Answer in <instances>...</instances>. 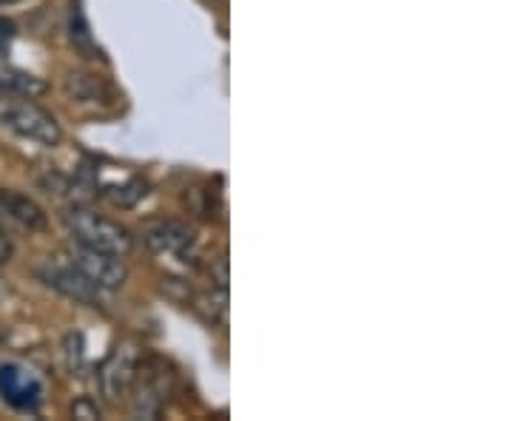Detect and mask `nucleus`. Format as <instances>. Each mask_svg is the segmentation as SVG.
I'll list each match as a JSON object with an SVG mask.
<instances>
[{
  "instance_id": "obj_1",
  "label": "nucleus",
  "mask_w": 512,
  "mask_h": 421,
  "mask_svg": "<svg viewBox=\"0 0 512 421\" xmlns=\"http://www.w3.org/2000/svg\"><path fill=\"white\" fill-rule=\"evenodd\" d=\"M63 225H66V231L72 234L77 245H89V248L117 254V257H126L128 251L134 248V237L128 234L126 225H120L117 220H111L100 211H92L86 205L69 208L63 214Z\"/></svg>"
},
{
  "instance_id": "obj_2",
  "label": "nucleus",
  "mask_w": 512,
  "mask_h": 421,
  "mask_svg": "<svg viewBox=\"0 0 512 421\" xmlns=\"http://www.w3.org/2000/svg\"><path fill=\"white\" fill-rule=\"evenodd\" d=\"M128 393H131V416L134 419H157L174 393V370L165 365L163 359L137 362V373H134Z\"/></svg>"
},
{
  "instance_id": "obj_3",
  "label": "nucleus",
  "mask_w": 512,
  "mask_h": 421,
  "mask_svg": "<svg viewBox=\"0 0 512 421\" xmlns=\"http://www.w3.org/2000/svg\"><path fill=\"white\" fill-rule=\"evenodd\" d=\"M0 126L15 131L18 137H26L32 143H40L46 148L60 146L63 131L57 126V120L46 109H40L29 100H9L0 106Z\"/></svg>"
},
{
  "instance_id": "obj_4",
  "label": "nucleus",
  "mask_w": 512,
  "mask_h": 421,
  "mask_svg": "<svg viewBox=\"0 0 512 421\" xmlns=\"http://www.w3.org/2000/svg\"><path fill=\"white\" fill-rule=\"evenodd\" d=\"M35 276L43 282V285H46V288H52V291L69 296V299H74V302H83V305H89V308H103L106 291H103V288H97L86 274H80V271H77L66 257L43 259V262H37Z\"/></svg>"
},
{
  "instance_id": "obj_5",
  "label": "nucleus",
  "mask_w": 512,
  "mask_h": 421,
  "mask_svg": "<svg viewBox=\"0 0 512 421\" xmlns=\"http://www.w3.org/2000/svg\"><path fill=\"white\" fill-rule=\"evenodd\" d=\"M63 257L69 259L80 274L89 276L94 285L103 288V291H117V288L126 285L128 268L123 257H117V254H106V251H97V248L74 242V248H69Z\"/></svg>"
},
{
  "instance_id": "obj_6",
  "label": "nucleus",
  "mask_w": 512,
  "mask_h": 421,
  "mask_svg": "<svg viewBox=\"0 0 512 421\" xmlns=\"http://www.w3.org/2000/svg\"><path fill=\"white\" fill-rule=\"evenodd\" d=\"M137 348L131 342H120L117 348L106 356V362L97 370V385L100 393L106 396V402L117 404L128 396V387L134 382L137 373Z\"/></svg>"
},
{
  "instance_id": "obj_7",
  "label": "nucleus",
  "mask_w": 512,
  "mask_h": 421,
  "mask_svg": "<svg viewBox=\"0 0 512 421\" xmlns=\"http://www.w3.org/2000/svg\"><path fill=\"white\" fill-rule=\"evenodd\" d=\"M143 242L157 254H171L183 262L194 259L197 254V231L191 225L177 220H154L143 228Z\"/></svg>"
},
{
  "instance_id": "obj_8",
  "label": "nucleus",
  "mask_w": 512,
  "mask_h": 421,
  "mask_svg": "<svg viewBox=\"0 0 512 421\" xmlns=\"http://www.w3.org/2000/svg\"><path fill=\"white\" fill-rule=\"evenodd\" d=\"M0 396L15 410L32 413L43 402V385L37 382L32 370H26L18 362H6V365H0Z\"/></svg>"
},
{
  "instance_id": "obj_9",
  "label": "nucleus",
  "mask_w": 512,
  "mask_h": 421,
  "mask_svg": "<svg viewBox=\"0 0 512 421\" xmlns=\"http://www.w3.org/2000/svg\"><path fill=\"white\" fill-rule=\"evenodd\" d=\"M0 211L26 231H46L49 225L46 211L35 200H29L26 194L12 191V188H0Z\"/></svg>"
},
{
  "instance_id": "obj_10",
  "label": "nucleus",
  "mask_w": 512,
  "mask_h": 421,
  "mask_svg": "<svg viewBox=\"0 0 512 421\" xmlns=\"http://www.w3.org/2000/svg\"><path fill=\"white\" fill-rule=\"evenodd\" d=\"M66 89L72 97H77L80 103H106L111 94V86L100 77V74H69L66 80Z\"/></svg>"
},
{
  "instance_id": "obj_11",
  "label": "nucleus",
  "mask_w": 512,
  "mask_h": 421,
  "mask_svg": "<svg viewBox=\"0 0 512 421\" xmlns=\"http://www.w3.org/2000/svg\"><path fill=\"white\" fill-rule=\"evenodd\" d=\"M69 37H72L74 49L83 57H103L100 46L94 43L92 32H89V20L83 15L80 3H72V15H69Z\"/></svg>"
},
{
  "instance_id": "obj_12",
  "label": "nucleus",
  "mask_w": 512,
  "mask_h": 421,
  "mask_svg": "<svg viewBox=\"0 0 512 421\" xmlns=\"http://www.w3.org/2000/svg\"><path fill=\"white\" fill-rule=\"evenodd\" d=\"M0 86L3 92H18V94H29V97H37V94L46 92V83L37 80L35 74H26L9 66V63H0Z\"/></svg>"
},
{
  "instance_id": "obj_13",
  "label": "nucleus",
  "mask_w": 512,
  "mask_h": 421,
  "mask_svg": "<svg viewBox=\"0 0 512 421\" xmlns=\"http://www.w3.org/2000/svg\"><path fill=\"white\" fill-rule=\"evenodd\" d=\"M146 194L148 185L143 183V180H137V177H131V180H126L123 185H109V188L103 191V197H106L111 205H117V208H134Z\"/></svg>"
},
{
  "instance_id": "obj_14",
  "label": "nucleus",
  "mask_w": 512,
  "mask_h": 421,
  "mask_svg": "<svg viewBox=\"0 0 512 421\" xmlns=\"http://www.w3.org/2000/svg\"><path fill=\"white\" fill-rule=\"evenodd\" d=\"M194 308L205 316V322L217 325V322H225L228 316V288H217V291L200 293L194 299Z\"/></svg>"
},
{
  "instance_id": "obj_15",
  "label": "nucleus",
  "mask_w": 512,
  "mask_h": 421,
  "mask_svg": "<svg viewBox=\"0 0 512 421\" xmlns=\"http://www.w3.org/2000/svg\"><path fill=\"white\" fill-rule=\"evenodd\" d=\"M211 276L217 282V288H228V257L220 254L217 259H211Z\"/></svg>"
},
{
  "instance_id": "obj_16",
  "label": "nucleus",
  "mask_w": 512,
  "mask_h": 421,
  "mask_svg": "<svg viewBox=\"0 0 512 421\" xmlns=\"http://www.w3.org/2000/svg\"><path fill=\"white\" fill-rule=\"evenodd\" d=\"M72 413L77 419H100V407H97L92 399H80V402L72 407Z\"/></svg>"
},
{
  "instance_id": "obj_17",
  "label": "nucleus",
  "mask_w": 512,
  "mask_h": 421,
  "mask_svg": "<svg viewBox=\"0 0 512 421\" xmlns=\"http://www.w3.org/2000/svg\"><path fill=\"white\" fill-rule=\"evenodd\" d=\"M12 254H15V245H12L9 234L0 228V265H3V262H9V259H12Z\"/></svg>"
},
{
  "instance_id": "obj_18",
  "label": "nucleus",
  "mask_w": 512,
  "mask_h": 421,
  "mask_svg": "<svg viewBox=\"0 0 512 421\" xmlns=\"http://www.w3.org/2000/svg\"><path fill=\"white\" fill-rule=\"evenodd\" d=\"M0 94H3V86H0Z\"/></svg>"
},
{
  "instance_id": "obj_19",
  "label": "nucleus",
  "mask_w": 512,
  "mask_h": 421,
  "mask_svg": "<svg viewBox=\"0 0 512 421\" xmlns=\"http://www.w3.org/2000/svg\"><path fill=\"white\" fill-rule=\"evenodd\" d=\"M0 3H3V0H0Z\"/></svg>"
}]
</instances>
